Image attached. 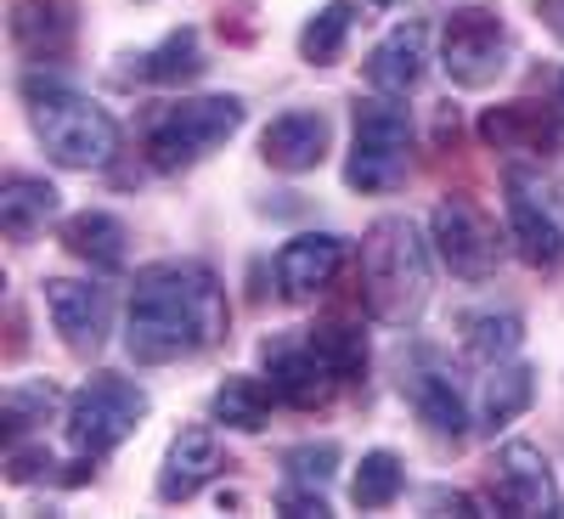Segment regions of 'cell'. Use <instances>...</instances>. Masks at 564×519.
Wrapping results in <instances>:
<instances>
[{
  "label": "cell",
  "instance_id": "cell-1",
  "mask_svg": "<svg viewBox=\"0 0 564 519\" xmlns=\"http://www.w3.org/2000/svg\"><path fill=\"white\" fill-rule=\"evenodd\" d=\"M226 339V289L204 260H159L135 271L124 350L141 367L193 361Z\"/></svg>",
  "mask_w": 564,
  "mask_h": 519
},
{
  "label": "cell",
  "instance_id": "cell-2",
  "mask_svg": "<svg viewBox=\"0 0 564 519\" xmlns=\"http://www.w3.org/2000/svg\"><path fill=\"white\" fill-rule=\"evenodd\" d=\"M361 294L379 322H412L430 300V244L412 215H384L361 238Z\"/></svg>",
  "mask_w": 564,
  "mask_h": 519
},
{
  "label": "cell",
  "instance_id": "cell-3",
  "mask_svg": "<svg viewBox=\"0 0 564 519\" xmlns=\"http://www.w3.org/2000/svg\"><path fill=\"white\" fill-rule=\"evenodd\" d=\"M23 97H29V125L52 164H63V170H108L113 164L119 125L108 108H97L90 97H79V90H68L57 79H45V85L29 79Z\"/></svg>",
  "mask_w": 564,
  "mask_h": 519
},
{
  "label": "cell",
  "instance_id": "cell-4",
  "mask_svg": "<svg viewBox=\"0 0 564 519\" xmlns=\"http://www.w3.org/2000/svg\"><path fill=\"white\" fill-rule=\"evenodd\" d=\"M243 130V97H181V102H159L141 125L153 170L175 175L193 170L198 159H209L215 148H226Z\"/></svg>",
  "mask_w": 564,
  "mask_h": 519
},
{
  "label": "cell",
  "instance_id": "cell-5",
  "mask_svg": "<svg viewBox=\"0 0 564 519\" xmlns=\"http://www.w3.org/2000/svg\"><path fill=\"white\" fill-rule=\"evenodd\" d=\"M412 175V119L395 97H367L356 102V136H350V159L345 181L356 193H395Z\"/></svg>",
  "mask_w": 564,
  "mask_h": 519
},
{
  "label": "cell",
  "instance_id": "cell-6",
  "mask_svg": "<svg viewBox=\"0 0 564 519\" xmlns=\"http://www.w3.org/2000/svg\"><path fill=\"white\" fill-rule=\"evenodd\" d=\"M148 390L135 379H119V372H90V379L68 396V446L79 457H108L113 446H124L141 418H148Z\"/></svg>",
  "mask_w": 564,
  "mask_h": 519
},
{
  "label": "cell",
  "instance_id": "cell-7",
  "mask_svg": "<svg viewBox=\"0 0 564 519\" xmlns=\"http://www.w3.org/2000/svg\"><path fill=\"white\" fill-rule=\"evenodd\" d=\"M441 68L452 74V85L463 90H486L502 79L508 68V29L497 12L486 7H463L446 18L441 29Z\"/></svg>",
  "mask_w": 564,
  "mask_h": 519
},
{
  "label": "cell",
  "instance_id": "cell-8",
  "mask_svg": "<svg viewBox=\"0 0 564 519\" xmlns=\"http://www.w3.org/2000/svg\"><path fill=\"white\" fill-rule=\"evenodd\" d=\"M430 238H435V255L446 260V271L463 277V282H486L497 271L502 244H497L491 215L475 198H463V193L441 198L435 215H430Z\"/></svg>",
  "mask_w": 564,
  "mask_h": 519
},
{
  "label": "cell",
  "instance_id": "cell-9",
  "mask_svg": "<svg viewBox=\"0 0 564 519\" xmlns=\"http://www.w3.org/2000/svg\"><path fill=\"white\" fill-rule=\"evenodd\" d=\"M260 361H265V379H271L276 401H289V407H300V412L327 407V401H334V390H339L334 367H327V361L316 356V345H311V327H305V334H276V339H265V345H260Z\"/></svg>",
  "mask_w": 564,
  "mask_h": 519
},
{
  "label": "cell",
  "instance_id": "cell-10",
  "mask_svg": "<svg viewBox=\"0 0 564 519\" xmlns=\"http://www.w3.org/2000/svg\"><path fill=\"white\" fill-rule=\"evenodd\" d=\"M502 193H508V238L520 244V255L531 266H558L564 260V220L547 204V186L513 164L502 175Z\"/></svg>",
  "mask_w": 564,
  "mask_h": 519
},
{
  "label": "cell",
  "instance_id": "cell-11",
  "mask_svg": "<svg viewBox=\"0 0 564 519\" xmlns=\"http://www.w3.org/2000/svg\"><path fill=\"white\" fill-rule=\"evenodd\" d=\"M491 502L513 519H536V513H558V480L547 457L531 441H508L491 457Z\"/></svg>",
  "mask_w": 564,
  "mask_h": 519
},
{
  "label": "cell",
  "instance_id": "cell-12",
  "mask_svg": "<svg viewBox=\"0 0 564 519\" xmlns=\"http://www.w3.org/2000/svg\"><path fill=\"white\" fill-rule=\"evenodd\" d=\"M45 316H52V327L74 356L102 350L108 339V294L79 277H45Z\"/></svg>",
  "mask_w": 564,
  "mask_h": 519
},
{
  "label": "cell",
  "instance_id": "cell-13",
  "mask_svg": "<svg viewBox=\"0 0 564 519\" xmlns=\"http://www.w3.org/2000/svg\"><path fill=\"white\" fill-rule=\"evenodd\" d=\"M345 255H350V244L339 238V231H300L294 244L276 249V282H282V294H289V300L322 294L327 282L345 271Z\"/></svg>",
  "mask_w": 564,
  "mask_h": 519
},
{
  "label": "cell",
  "instance_id": "cell-14",
  "mask_svg": "<svg viewBox=\"0 0 564 519\" xmlns=\"http://www.w3.org/2000/svg\"><path fill=\"white\" fill-rule=\"evenodd\" d=\"M260 159L282 175H305L327 159V119L316 108H289L276 113L260 136Z\"/></svg>",
  "mask_w": 564,
  "mask_h": 519
},
{
  "label": "cell",
  "instance_id": "cell-15",
  "mask_svg": "<svg viewBox=\"0 0 564 519\" xmlns=\"http://www.w3.org/2000/svg\"><path fill=\"white\" fill-rule=\"evenodd\" d=\"M74 29L79 23L68 0H12V45L29 63H63Z\"/></svg>",
  "mask_w": 564,
  "mask_h": 519
},
{
  "label": "cell",
  "instance_id": "cell-16",
  "mask_svg": "<svg viewBox=\"0 0 564 519\" xmlns=\"http://www.w3.org/2000/svg\"><path fill=\"white\" fill-rule=\"evenodd\" d=\"M423 63H430V29L423 23H395L367 57V85L384 90V97H406V90L423 79Z\"/></svg>",
  "mask_w": 564,
  "mask_h": 519
},
{
  "label": "cell",
  "instance_id": "cell-17",
  "mask_svg": "<svg viewBox=\"0 0 564 519\" xmlns=\"http://www.w3.org/2000/svg\"><path fill=\"white\" fill-rule=\"evenodd\" d=\"M220 468V441L209 430H181L170 441V457H164V475H159V502H186L198 497Z\"/></svg>",
  "mask_w": 564,
  "mask_h": 519
},
{
  "label": "cell",
  "instance_id": "cell-18",
  "mask_svg": "<svg viewBox=\"0 0 564 519\" xmlns=\"http://www.w3.org/2000/svg\"><path fill=\"white\" fill-rule=\"evenodd\" d=\"M204 74V40L193 23H181L170 29L159 45H148L141 57H130V74L135 85H186V79H198Z\"/></svg>",
  "mask_w": 564,
  "mask_h": 519
},
{
  "label": "cell",
  "instance_id": "cell-19",
  "mask_svg": "<svg viewBox=\"0 0 564 519\" xmlns=\"http://www.w3.org/2000/svg\"><path fill=\"white\" fill-rule=\"evenodd\" d=\"M63 209V193L45 175H7L0 186V231L12 244H29L34 231H45V220H57Z\"/></svg>",
  "mask_w": 564,
  "mask_h": 519
},
{
  "label": "cell",
  "instance_id": "cell-20",
  "mask_svg": "<svg viewBox=\"0 0 564 519\" xmlns=\"http://www.w3.org/2000/svg\"><path fill=\"white\" fill-rule=\"evenodd\" d=\"M63 244H68V255H74V260H85V266H97V271H119V266H124V244H130V231H124V220H119V215H108V209H79V215H68V220H63Z\"/></svg>",
  "mask_w": 564,
  "mask_h": 519
},
{
  "label": "cell",
  "instance_id": "cell-21",
  "mask_svg": "<svg viewBox=\"0 0 564 519\" xmlns=\"http://www.w3.org/2000/svg\"><path fill=\"white\" fill-rule=\"evenodd\" d=\"M480 136L491 141L497 153H542L558 141L553 119L536 108V102H508V108H491L480 119Z\"/></svg>",
  "mask_w": 564,
  "mask_h": 519
},
{
  "label": "cell",
  "instance_id": "cell-22",
  "mask_svg": "<svg viewBox=\"0 0 564 519\" xmlns=\"http://www.w3.org/2000/svg\"><path fill=\"white\" fill-rule=\"evenodd\" d=\"M406 401L441 441H463L468 435V407H463V396H457V385L446 379V372H412Z\"/></svg>",
  "mask_w": 564,
  "mask_h": 519
},
{
  "label": "cell",
  "instance_id": "cell-23",
  "mask_svg": "<svg viewBox=\"0 0 564 519\" xmlns=\"http://www.w3.org/2000/svg\"><path fill=\"white\" fill-rule=\"evenodd\" d=\"M536 401V372L525 361H513V367H497L491 379H486V396H480V430H508L520 412H531Z\"/></svg>",
  "mask_w": 564,
  "mask_h": 519
},
{
  "label": "cell",
  "instance_id": "cell-24",
  "mask_svg": "<svg viewBox=\"0 0 564 519\" xmlns=\"http://www.w3.org/2000/svg\"><path fill=\"white\" fill-rule=\"evenodd\" d=\"M271 385H260V379H249V372H231V379L215 390V401H209V412L226 423V430H238V435H260L265 430V418H271Z\"/></svg>",
  "mask_w": 564,
  "mask_h": 519
},
{
  "label": "cell",
  "instance_id": "cell-25",
  "mask_svg": "<svg viewBox=\"0 0 564 519\" xmlns=\"http://www.w3.org/2000/svg\"><path fill=\"white\" fill-rule=\"evenodd\" d=\"M350 29H356V7H350V0H327V7L311 12L305 29H300V57L311 68H334L339 52H345V40H350Z\"/></svg>",
  "mask_w": 564,
  "mask_h": 519
},
{
  "label": "cell",
  "instance_id": "cell-26",
  "mask_svg": "<svg viewBox=\"0 0 564 519\" xmlns=\"http://www.w3.org/2000/svg\"><path fill=\"white\" fill-rule=\"evenodd\" d=\"M525 339V322L513 316V311H468L463 316V350L475 356V361H508L513 350H520Z\"/></svg>",
  "mask_w": 564,
  "mask_h": 519
},
{
  "label": "cell",
  "instance_id": "cell-27",
  "mask_svg": "<svg viewBox=\"0 0 564 519\" xmlns=\"http://www.w3.org/2000/svg\"><path fill=\"white\" fill-rule=\"evenodd\" d=\"M311 345H316V356L327 367H334L339 385H350V379H361V372H367V334H361L356 322H345V316L316 322L311 327Z\"/></svg>",
  "mask_w": 564,
  "mask_h": 519
},
{
  "label": "cell",
  "instance_id": "cell-28",
  "mask_svg": "<svg viewBox=\"0 0 564 519\" xmlns=\"http://www.w3.org/2000/svg\"><path fill=\"white\" fill-rule=\"evenodd\" d=\"M401 486H406V468H401V457L395 452H367L361 457V468H356V480H350V502L356 508H390L395 497H401Z\"/></svg>",
  "mask_w": 564,
  "mask_h": 519
},
{
  "label": "cell",
  "instance_id": "cell-29",
  "mask_svg": "<svg viewBox=\"0 0 564 519\" xmlns=\"http://www.w3.org/2000/svg\"><path fill=\"white\" fill-rule=\"evenodd\" d=\"M57 407V385L52 379H23L7 390V401H0V430H7V441H23L34 423H45Z\"/></svg>",
  "mask_w": 564,
  "mask_h": 519
},
{
  "label": "cell",
  "instance_id": "cell-30",
  "mask_svg": "<svg viewBox=\"0 0 564 519\" xmlns=\"http://www.w3.org/2000/svg\"><path fill=\"white\" fill-rule=\"evenodd\" d=\"M282 468H289V480H311V486H327L339 468V441H305L294 452H282Z\"/></svg>",
  "mask_w": 564,
  "mask_h": 519
},
{
  "label": "cell",
  "instance_id": "cell-31",
  "mask_svg": "<svg viewBox=\"0 0 564 519\" xmlns=\"http://www.w3.org/2000/svg\"><path fill=\"white\" fill-rule=\"evenodd\" d=\"M45 468H52V452H45V446L7 441V480H12V486H29V480H40Z\"/></svg>",
  "mask_w": 564,
  "mask_h": 519
},
{
  "label": "cell",
  "instance_id": "cell-32",
  "mask_svg": "<svg viewBox=\"0 0 564 519\" xmlns=\"http://www.w3.org/2000/svg\"><path fill=\"white\" fill-rule=\"evenodd\" d=\"M276 508H282V513H300V519H305V513L322 519V513H327V497H322V486H311V480H289V486L276 491Z\"/></svg>",
  "mask_w": 564,
  "mask_h": 519
},
{
  "label": "cell",
  "instance_id": "cell-33",
  "mask_svg": "<svg viewBox=\"0 0 564 519\" xmlns=\"http://www.w3.org/2000/svg\"><path fill=\"white\" fill-rule=\"evenodd\" d=\"M423 502H430V508H452V513H468V519H475L480 513V502L475 497H468V491H446V486H435L430 497H423Z\"/></svg>",
  "mask_w": 564,
  "mask_h": 519
},
{
  "label": "cell",
  "instance_id": "cell-34",
  "mask_svg": "<svg viewBox=\"0 0 564 519\" xmlns=\"http://www.w3.org/2000/svg\"><path fill=\"white\" fill-rule=\"evenodd\" d=\"M536 18L547 23V34H553V40H564V0H542Z\"/></svg>",
  "mask_w": 564,
  "mask_h": 519
},
{
  "label": "cell",
  "instance_id": "cell-35",
  "mask_svg": "<svg viewBox=\"0 0 564 519\" xmlns=\"http://www.w3.org/2000/svg\"><path fill=\"white\" fill-rule=\"evenodd\" d=\"M558 102H564V74H558Z\"/></svg>",
  "mask_w": 564,
  "mask_h": 519
}]
</instances>
